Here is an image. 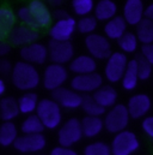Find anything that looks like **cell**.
<instances>
[{
	"mask_svg": "<svg viewBox=\"0 0 153 155\" xmlns=\"http://www.w3.org/2000/svg\"><path fill=\"white\" fill-rule=\"evenodd\" d=\"M141 126H142V130L144 132L153 140V116L146 117L142 123H141Z\"/></svg>",
	"mask_w": 153,
	"mask_h": 155,
	"instance_id": "74e56055",
	"label": "cell"
},
{
	"mask_svg": "<svg viewBox=\"0 0 153 155\" xmlns=\"http://www.w3.org/2000/svg\"><path fill=\"white\" fill-rule=\"evenodd\" d=\"M18 138L17 126L12 121H4L0 126V144L2 147H10L16 143Z\"/></svg>",
	"mask_w": 153,
	"mask_h": 155,
	"instance_id": "484cf974",
	"label": "cell"
},
{
	"mask_svg": "<svg viewBox=\"0 0 153 155\" xmlns=\"http://www.w3.org/2000/svg\"><path fill=\"white\" fill-rule=\"evenodd\" d=\"M145 16H146V18L152 19V17H153V4H151L150 6H147V7H146V10H145Z\"/></svg>",
	"mask_w": 153,
	"mask_h": 155,
	"instance_id": "ee69618b",
	"label": "cell"
},
{
	"mask_svg": "<svg viewBox=\"0 0 153 155\" xmlns=\"http://www.w3.org/2000/svg\"><path fill=\"white\" fill-rule=\"evenodd\" d=\"M6 90V84H5V81L4 79H0V95H4Z\"/></svg>",
	"mask_w": 153,
	"mask_h": 155,
	"instance_id": "f6af8a7d",
	"label": "cell"
},
{
	"mask_svg": "<svg viewBox=\"0 0 153 155\" xmlns=\"http://www.w3.org/2000/svg\"><path fill=\"white\" fill-rule=\"evenodd\" d=\"M136 38L139 42L144 45L153 43V21L150 18H145L138 27H136Z\"/></svg>",
	"mask_w": 153,
	"mask_h": 155,
	"instance_id": "f1b7e54d",
	"label": "cell"
},
{
	"mask_svg": "<svg viewBox=\"0 0 153 155\" xmlns=\"http://www.w3.org/2000/svg\"><path fill=\"white\" fill-rule=\"evenodd\" d=\"M145 7L141 0H127L123 6V18L129 25H139L145 18Z\"/></svg>",
	"mask_w": 153,
	"mask_h": 155,
	"instance_id": "e0dca14e",
	"label": "cell"
},
{
	"mask_svg": "<svg viewBox=\"0 0 153 155\" xmlns=\"http://www.w3.org/2000/svg\"><path fill=\"white\" fill-rule=\"evenodd\" d=\"M85 46L90 55L98 60H104V59L108 60L109 57L113 54L109 39H107L104 35L101 34H91L86 36Z\"/></svg>",
	"mask_w": 153,
	"mask_h": 155,
	"instance_id": "ba28073f",
	"label": "cell"
},
{
	"mask_svg": "<svg viewBox=\"0 0 153 155\" xmlns=\"http://www.w3.org/2000/svg\"><path fill=\"white\" fill-rule=\"evenodd\" d=\"M11 79L17 89L28 93L37 88L39 82L42 81L37 69L33 64H29L23 60L14 64L11 74Z\"/></svg>",
	"mask_w": 153,
	"mask_h": 155,
	"instance_id": "6da1fadb",
	"label": "cell"
},
{
	"mask_svg": "<svg viewBox=\"0 0 153 155\" xmlns=\"http://www.w3.org/2000/svg\"><path fill=\"white\" fill-rule=\"evenodd\" d=\"M83 111L86 113L87 117H101L105 113V108L102 107L95 99L93 96H86L84 97V101H83V106H81Z\"/></svg>",
	"mask_w": 153,
	"mask_h": 155,
	"instance_id": "4dcf8cb0",
	"label": "cell"
},
{
	"mask_svg": "<svg viewBox=\"0 0 153 155\" xmlns=\"http://www.w3.org/2000/svg\"><path fill=\"white\" fill-rule=\"evenodd\" d=\"M36 114L42 120L44 127L49 130H54L59 127L62 121L61 106L54 99L39 100Z\"/></svg>",
	"mask_w": 153,
	"mask_h": 155,
	"instance_id": "7a4b0ae2",
	"label": "cell"
},
{
	"mask_svg": "<svg viewBox=\"0 0 153 155\" xmlns=\"http://www.w3.org/2000/svg\"><path fill=\"white\" fill-rule=\"evenodd\" d=\"M129 60L123 52H114L107 60L104 76L110 83H117L122 81L126 74Z\"/></svg>",
	"mask_w": 153,
	"mask_h": 155,
	"instance_id": "8992f818",
	"label": "cell"
},
{
	"mask_svg": "<svg viewBox=\"0 0 153 155\" xmlns=\"http://www.w3.org/2000/svg\"><path fill=\"white\" fill-rule=\"evenodd\" d=\"M20 57H22L23 61H27L29 64L42 65L45 63L47 58L49 57L48 47H45L43 43L34 42V43L28 45V46L22 48Z\"/></svg>",
	"mask_w": 153,
	"mask_h": 155,
	"instance_id": "4fadbf2b",
	"label": "cell"
},
{
	"mask_svg": "<svg viewBox=\"0 0 153 155\" xmlns=\"http://www.w3.org/2000/svg\"><path fill=\"white\" fill-rule=\"evenodd\" d=\"M96 28H97V19L95 18V16L83 17L78 21V25H76L78 31L81 34H86L87 36L95 34L93 31L96 30Z\"/></svg>",
	"mask_w": 153,
	"mask_h": 155,
	"instance_id": "e575fe53",
	"label": "cell"
},
{
	"mask_svg": "<svg viewBox=\"0 0 153 155\" xmlns=\"http://www.w3.org/2000/svg\"><path fill=\"white\" fill-rule=\"evenodd\" d=\"M117 43H118V47L121 48V51L126 54V53H133V52L136 51L139 40H138L136 35L134 33L127 31L121 39L117 41Z\"/></svg>",
	"mask_w": 153,
	"mask_h": 155,
	"instance_id": "1f68e13d",
	"label": "cell"
},
{
	"mask_svg": "<svg viewBox=\"0 0 153 155\" xmlns=\"http://www.w3.org/2000/svg\"><path fill=\"white\" fill-rule=\"evenodd\" d=\"M12 70H13V68L11 66V63L8 60H2L0 63V71L2 75H7L10 72L12 74Z\"/></svg>",
	"mask_w": 153,
	"mask_h": 155,
	"instance_id": "60d3db41",
	"label": "cell"
},
{
	"mask_svg": "<svg viewBox=\"0 0 153 155\" xmlns=\"http://www.w3.org/2000/svg\"><path fill=\"white\" fill-rule=\"evenodd\" d=\"M50 155H78L76 150L72 148H66V147H55L52 149Z\"/></svg>",
	"mask_w": 153,
	"mask_h": 155,
	"instance_id": "ab89813d",
	"label": "cell"
},
{
	"mask_svg": "<svg viewBox=\"0 0 153 155\" xmlns=\"http://www.w3.org/2000/svg\"><path fill=\"white\" fill-rule=\"evenodd\" d=\"M14 15L11 8L2 6L0 7V34L1 36L8 35L14 28Z\"/></svg>",
	"mask_w": 153,
	"mask_h": 155,
	"instance_id": "f546056e",
	"label": "cell"
},
{
	"mask_svg": "<svg viewBox=\"0 0 153 155\" xmlns=\"http://www.w3.org/2000/svg\"><path fill=\"white\" fill-rule=\"evenodd\" d=\"M48 52H49V59L54 64L64 65V64L71 63L74 59L73 58L74 48L70 41L60 42V41L52 40L48 45Z\"/></svg>",
	"mask_w": 153,
	"mask_h": 155,
	"instance_id": "9c48e42d",
	"label": "cell"
},
{
	"mask_svg": "<svg viewBox=\"0 0 153 155\" xmlns=\"http://www.w3.org/2000/svg\"><path fill=\"white\" fill-rule=\"evenodd\" d=\"M44 129L45 127L37 114H31L25 118L20 126V130L24 135H39L43 132Z\"/></svg>",
	"mask_w": 153,
	"mask_h": 155,
	"instance_id": "83f0119b",
	"label": "cell"
},
{
	"mask_svg": "<svg viewBox=\"0 0 153 155\" xmlns=\"http://www.w3.org/2000/svg\"><path fill=\"white\" fill-rule=\"evenodd\" d=\"M29 8L33 13L37 28H45L52 22V13L48 10L47 5L42 1L34 0L29 4Z\"/></svg>",
	"mask_w": 153,
	"mask_h": 155,
	"instance_id": "d6986e66",
	"label": "cell"
},
{
	"mask_svg": "<svg viewBox=\"0 0 153 155\" xmlns=\"http://www.w3.org/2000/svg\"><path fill=\"white\" fill-rule=\"evenodd\" d=\"M129 119L130 114L127 106L122 104H117L105 114L104 126L109 132L116 135L126 130V127L129 124Z\"/></svg>",
	"mask_w": 153,
	"mask_h": 155,
	"instance_id": "3957f363",
	"label": "cell"
},
{
	"mask_svg": "<svg viewBox=\"0 0 153 155\" xmlns=\"http://www.w3.org/2000/svg\"><path fill=\"white\" fill-rule=\"evenodd\" d=\"M47 144L45 137L39 135H23L19 136L13 144L14 149L20 153H38L44 149Z\"/></svg>",
	"mask_w": 153,
	"mask_h": 155,
	"instance_id": "7c38bea8",
	"label": "cell"
},
{
	"mask_svg": "<svg viewBox=\"0 0 153 155\" xmlns=\"http://www.w3.org/2000/svg\"><path fill=\"white\" fill-rule=\"evenodd\" d=\"M126 29H127V22L124 21L123 16H116L111 21L105 23L104 34H105L107 39L118 41L127 33Z\"/></svg>",
	"mask_w": 153,
	"mask_h": 155,
	"instance_id": "ffe728a7",
	"label": "cell"
},
{
	"mask_svg": "<svg viewBox=\"0 0 153 155\" xmlns=\"http://www.w3.org/2000/svg\"><path fill=\"white\" fill-rule=\"evenodd\" d=\"M84 134H83L81 121L76 118H71L66 123H64V125L60 127L58 132L59 144L66 148H71L72 146H74L81 140Z\"/></svg>",
	"mask_w": 153,
	"mask_h": 155,
	"instance_id": "5b68a950",
	"label": "cell"
},
{
	"mask_svg": "<svg viewBox=\"0 0 153 155\" xmlns=\"http://www.w3.org/2000/svg\"><path fill=\"white\" fill-rule=\"evenodd\" d=\"M139 81H140V78H139V72H138V61H136V59L129 60L126 74L121 81L122 87L128 91L134 90L136 88Z\"/></svg>",
	"mask_w": 153,
	"mask_h": 155,
	"instance_id": "cb8c5ba5",
	"label": "cell"
},
{
	"mask_svg": "<svg viewBox=\"0 0 153 155\" xmlns=\"http://www.w3.org/2000/svg\"><path fill=\"white\" fill-rule=\"evenodd\" d=\"M78 25V22L73 17L68 16L62 19H58L50 28L49 35L52 40L60 41V42H67L74 34Z\"/></svg>",
	"mask_w": 153,
	"mask_h": 155,
	"instance_id": "8fae6325",
	"label": "cell"
},
{
	"mask_svg": "<svg viewBox=\"0 0 153 155\" xmlns=\"http://www.w3.org/2000/svg\"><path fill=\"white\" fill-rule=\"evenodd\" d=\"M81 127H83V134L85 137L93 138L98 136L105 126H104V120L102 118L86 116L81 120Z\"/></svg>",
	"mask_w": 153,
	"mask_h": 155,
	"instance_id": "603a6c76",
	"label": "cell"
},
{
	"mask_svg": "<svg viewBox=\"0 0 153 155\" xmlns=\"http://www.w3.org/2000/svg\"><path fill=\"white\" fill-rule=\"evenodd\" d=\"M38 96L33 93V91H29V93H25L24 95H22L18 100V105H19V111L20 113L23 114H29L31 116V113L36 112L38 107Z\"/></svg>",
	"mask_w": 153,
	"mask_h": 155,
	"instance_id": "4316f807",
	"label": "cell"
},
{
	"mask_svg": "<svg viewBox=\"0 0 153 155\" xmlns=\"http://www.w3.org/2000/svg\"><path fill=\"white\" fill-rule=\"evenodd\" d=\"M72 7L76 12V15L83 17L90 16V13L95 12V2L92 0H73Z\"/></svg>",
	"mask_w": 153,
	"mask_h": 155,
	"instance_id": "d6a6232c",
	"label": "cell"
},
{
	"mask_svg": "<svg viewBox=\"0 0 153 155\" xmlns=\"http://www.w3.org/2000/svg\"><path fill=\"white\" fill-rule=\"evenodd\" d=\"M152 21H153V17H152Z\"/></svg>",
	"mask_w": 153,
	"mask_h": 155,
	"instance_id": "bcb514c9",
	"label": "cell"
},
{
	"mask_svg": "<svg viewBox=\"0 0 153 155\" xmlns=\"http://www.w3.org/2000/svg\"><path fill=\"white\" fill-rule=\"evenodd\" d=\"M103 87V78L99 74L93 72L89 75H78L71 81V89L76 93H96Z\"/></svg>",
	"mask_w": 153,
	"mask_h": 155,
	"instance_id": "30bf717a",
	"label": "cell"
},
{
	"mask_svg": "<svg viewBox=\"0 0 153 155\" xmlns=\"http://www.w3.org/2000/svg\"><path fill=\"white\" fill-rule=\"evenodd\" d=\"M70 70L76 74V76L93 74L97 70L96 59L91 55H78L70 63Z\"/></svg>",
	"mask_w": 153,
	"mask_h": 155,
	"instance_id": "ac0fdd59",
	"label": "cell"
},
{
	"mask_svg": "<svg viewBox=\"0 0 153 155\" xmlns=\"http://www.w3.org/2000/svg\"><path fill=\"white\" fill-rule=\"evenodd\" d=\"M54 17H55L56 21H58V19H62V18L68 17V15H67L65 11H55V12H54Z\"/></svg>",
	"mask_w": 153,
	"mask_h": 155,
	"instance_id": "7bdbcfd3",
	"label": "cell"
},
{
	"mask_svg": "<svg viewBox=\"0 0 153 155\" xmlns=\"http://www.w3.org/2000/svg\"><path fill=\"white\" fill-rule=\"evenodd\" d=\"M7 36H8V41L12 45L25 47L28 45L34 43L37 40L38 34L34 28L20 24V25H16Z\"/></svg>",
	"mask_w": 153,
	"mask_h": 155,
	"instance_id": "9a60e30c",
	"label": "cell"
},
{
	"mask_svg": "<svg viewBox=\"0 0 153 155\" xmlns=\"http://www.w3.org/2000/svg\"><path fill=\"white\" fill-rule=\"evenodd\" d=\"M95 18L102 22H109L116 17L117 5L111 0H101L95 7Z\"/></svg>",
	"mask_w": 153,
	"mask_h": 155,
	"instance_id": "44dd1931",
	"label": "cell"
},
{
	"mask_svg": "<svg viewBox=\"0 0 153 155\" xmlns=\"http://www.w3.org/2000/svg\"><path fill=\"white\" fill-rule=\"evenodd\" d=\"M67 78H68V72L64 65L52 63L43 71L42 84L47 90L55 91V90L62 88V85L66 83Z\"/></svg>",
	"mask_w": 153,
	"mask_h": 155,
	"instance_id": "52a82bcc",
	"label": "cell"
},
{
	"mask_svg": "<svg viewBox=\"0 0 153 155\" xmlns=\"http://www.w3.org/2000/svg\"><path fill=\"white\" fill-rule=\"evenodd\" d=\"M84 155H113L111 147L104 142L97 141L87 144L84 149Z\"/></svg>",
	"mask_w": 153,
	"mask_h": 155,
	"instance_id": "836d02e7",
	"label": "cell"
},
{
	"mask_svg": "<svg viewBox=\"0 0 153 155\" xmlns=\"http://www.w3.org/2000/svg\"><path fill=\"white\" fill-rule=\"evenodd\" d=\"M0 113L4 121H12L20 113L18 101L13 97H4L0 101Z\"/></svg>",
	"mask_w": 153,
	"mask_h": 155,
	"instance_id": "d4e9b609",
	"label": "cell"
},
{
	"mask_svg": "<svg viewBox=\"0 0 153 155\" xmlns=\"http://www.w3.org/2000/svg\"><path fill=\"white\" fill-rule=\"evenodd\" d=\"M93 99L104 108H113L116 106L117 101V91L115 90L111 85H103L101 87L95 94Z\"/></svg>",
	"mask_w": 153,
	"mask_h": 155,
	"instance_id": "7402d4cb",
	"label": "cell"
},
{
	"mask_svg": "<svg viewBox=\"0 0 153 155\" xmlns=\"http://www.w3.org/2000/svg\"><path fill=\"white\" fill-rule=\"evenodd\" d=\"M53 99L64 108L68 110H76L83 106L84 97L74 91L73 89H67V88H60L55 91H53Z\"/></svg>",
	"mask_w": 153,
	"mask_h": 155,
	"instance_id": "5bb4252c",
	"label": "cell"
},
{
	"mask_svg": "<svg viewBox=\"0 0 153 155\" xmlns=\"http://www.w3.org/2000/svg\"><path fill=\"white\" fill-rule=\"evenodd\" d=\"M10 52V45L6 42L0 43V55H6Z\"/></svg>",
	"mask_w": 153,
	"mask_h": 155,
	"instance_id": "b9f144b4",
	"label": "cell"
},
{
	"mask_svg": "<svg viewBox=\"0 0 153 155\" xmlns=\"http://www.w3.org/2000/svg\"><path fill=\"white\" fill-rule=\"evenodd\" d=\"M110 147L113 155H132L139 149L140 141L134 132L124 130L115 135Z\"/></svg>",
	"mask_w": 153,
	"mask_h": 155,
	"instance_id": "277c9868",
	"label": "cell"
},
{
	"mask_svg": "<svg viewBox=\"0 0 153 155\" xmlns=\"http://www.w3.org/2000/svg\"><path fill=\"white\" fill-rule=\"evenodd\" d=\"M141 57H144L153 66V43H151V45H144L141 47Z\"/></svg>",
	"mask_w": 153,
	"mask_h": 155,
	"instance_id": "f35d334b",
	"label": "cell"
},
{
	"mask_svg": "<svg viewBox=\"0 0 153 155\" xmlns=\"http://www.w3.org/2000/svg\"><path fill=\"white\" fill-rule=\"evenodd\" d=\"M138 61V72H139V78L141 81H146L151 77L152 75V65L144 58V57H139L136 59Z\"/></svg>",
	"mask_w": 153,
	"mask_h": 155,
	"instance_id": "8d00e7d4",
	"label": "cell"
},
{
	"mask_svg": "<svg viewBox=\"0 0 153 155\" xmlns=\"http://www.w3.org/2000/svg\"><path fill=\"white\" fill-rule=\"evenodd\" d=\"M152 107V101L146 94H135L130 96L127 104V108L129 111L130 118L139 119L145 117Z\"/></svg>",
	"mask_w": 153,
	"mask_h": 155,
	"instance_id": "2e32d148",
	"label": "cell"
},
{
	"mask_svg": "<svg viewBox=\"0 0 153 155\" xmlns=\"http://www.w3.org/2000/svg\"><path fill=\"white\" fill-rule=\"evenodd\" d=\"M17 17L20 22L24 23V25H28L30 28H37L36 27V23H35V19L33 17V13L29 8V6H23V7H19L18 11H17Z\"/></svg>",
	"mask_w": 153,
	"mask_h": 155,
	"instance_id": "d590c367",
	"label": "cell"
}]
</instances>
